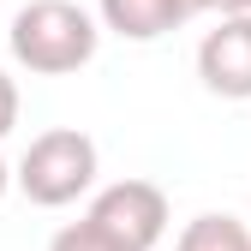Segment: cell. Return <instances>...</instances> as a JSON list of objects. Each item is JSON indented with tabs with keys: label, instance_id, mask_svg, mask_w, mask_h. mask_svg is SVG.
Wrapping results in <instances>:
<instances>
[{
	"label": "cell",
	"instance_id": "obj_11",
	"mask_svg": "<svg viewBox=\"0 0 251 251\" xmlns=\"http://www.w3.org/2000/svg\"><path fill=\"white\" fill-rule=\"evenodd\" d=\"M6 185H12V168H6V162H0V198H6Z\"/></svg>",
	"mask_w": 251,
	"mask_h": 251
},
{
	"label": "cell",
	"instance_id": "obj_3",
	"mask_svg": "<svg viewBox=\"0 0 251 251\" xmlns=\"http://www.w3.org/2000/svg\"><path fill=\"white\" fill-rule=\"evenodd\" d=\"M90 222L126 251H155L168 233V192L155 179H114L90 198Z\"/></svg>",
	"mask_w": 251,
	"mask_h": 251
},
{
	"label": "cell",
	"instance_id": "obj_1",
	"mask_svg": "<svg viewBox=\"0 0 251 251\" xmlns=\"http://www.w3.org/2000/svg\"><path fill=\"white\" fill-rule=\"evenodd\" d=\"M6 48L24 72L36 78H66L78 66H90L102 48V30L84 6L72 0H30V6L12 12V30H6Z\"/></svg>",
	"mask_w": 251,
	"mask_h": 251
},
{
	"label": "cell",
	"instance_id": "obj_4",
	"mask_svg": "<svg viewBox=\"0 0 251 251\" xmlns=\"http://www.w3.org/2000/svg\"><path fill=\"white\" fill-rule=\"evenodd\" d=\"M198 78L222 102H251V12H222L198 42Z\"/></svg>",
	"mask_w": 251,
	"mask_h": 251
},
{
	"label": "cell",
	"instance_id": "obj_5",
	"mask_svg": "<svg viewBox=\"0 0 251 251\" xmlns=\"http://www.w3.org/2000/svg\"><path fill=\"white\" fill-rule=\"evenodd\" d=\"M96 12L126 42H155V36H168V30H179L192 18L185 0H96Z\"/></svg>",
	"mask_w": 251,
	"mask_h": 251
},
{
	"label": "cell",
	"instance_id": "obj_6",
	"mask_svg": "<svg viewBox=\"0 0 251 251\" xmlns=\"http://www.w3.org/2000/svg\"><path fill=\"white\" fill-rule=\"evenodd\" d=\"M174 251H251V227L233 215H198V222H185Z\"/></svg>",
	"mask_w": 251,
	"mask_h": 251
},
{
	"label": "cell",
	"instance_id": "obj_10",
	"mask_svg": "<svg viewBox=\"0 0 251 251\" xmlns=\"http://www.w3.org/2000/svg\"><path fill=\"white\" fill-rule=\"evenodd\" d=\"M222 12H251V0H222Z\"/></svg>",
	"mask_w": 251,
	"mask_h": 251
},
{
	"label": "cell",
	"instance_id": "obj_8",
	"mask_svg": "<svg viewBox=\"0 0 251 251\" xmlns=\"http://www.w3.org/2000/svg\"><path fill=\"white\" fill-rule=\"evenodd\" d=\"M12 126H18V84L0 72V138H12Z\"/></svg>",
	"mask_w": 251,
	"mask_h": 251
},
{
	"label": "cell",
	"instance_id": "obj_2",
	"mask_svg": "<svg viewBox=\"0 0 251 251\" xmlns=\"http://www.w3.org/2000/svg\"><path fill=\"white\" fill-rule=\"evenodd\" d=\"M96 174H102L96 138L78 132V126H54V132L30 138V150L12 168V185L36 209H66V203H78L90 185H96Z\"/></svg>",
	"mask_w": 251,
	"mask_h": 251
},
{
	"label": "cell",
	"instance_id": "obj_7",
	"mask_svg": "<svg viewBox=\"0 0 251 251\" xmlns=\"http://www.w3.org/2000/svg\"><path fill=\"white\" fill-rule=\"evenodd\" d=\"M48 251H126V245H114V239L84 215V222H66V227H60V233L48 239Z\"/></svg>",
	"mask_w": 251,
	"mask_h": 251
},
{
	"label": "cell",
	"instance_id": "obj_9",
	"mask_svg": "<svg viewBox=\"0 0 251 251\" xmlns=\"http://www.w3.org/2000/svg\"><path fill=\"white\" fill-rule=\"evenodd\" d=\"M185 12H192V18L198 12H222V0H185Z\"/></svg>",
	"mask_w": 251,
	"mask_h": 251
}]
</instances>
